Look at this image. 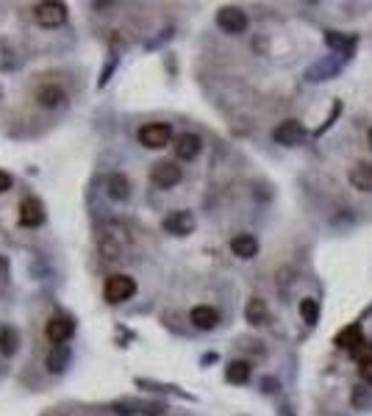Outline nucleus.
<instances>
[{"mask_svg": "<svg viewBox=\"0 0 372 416\" xmlns=\"http://www.w3.org/2000/svg\"><path fill=\"white\" fill-rule=\"evenodd\" d=\"M264 386H267V389H264V391H275V389H278V383H275V380H270V377H267V380H264Z\"/></svg>", "mask_w": 372, "mask_h": 416, "instance_id": "29", "label": "nucleus"}, {"mask_svg": "<svg viewBox=\"0 0 372 416\" xmlns=\"http://www.w3.org/2000/svg\"><path fill=\"white\" fill-rule=\"evenodd\" d=\"M108 194H111L114 200H128V197H131V184H128V178L120 175V172L108 175Z\"/></svg>", "mask_w": 372, "mask_h": 416, "instance_id": "21", "label": "nucleus"}, {"mask_svg": "<svg viewBox=\"0 0 372 416\" xmlns=\"http://www.w3.org/2000/svg\"><path fill=\"white\" fill-rule=\"evenodd\" d=\"M370 147H372V128H370Z\"/></svg>", "mask_w": 372, "mask_h": 416, "instance_id": "30", "label": "nucleus"}, {"mask_svg": "<svg viewBox=\"0 0 372 416\" xmlns=\"http://www.w3.org/2000/svg\"><path fill=\"white\" fill-rule=\"evenodd\" d=\"M359 377H361L364 386H372V358L359 361Z\"/></svg>", "mask_w": 372, "mask_h": 416, "instance_id": "26", "label": "nucleus"}, {"mask_svg": "<svg viewBox=\"0 0 372 416\" xmlns=\"http://www.w3.org/2000/svg\"><path fill=\"white\" fill-rule=\"evenodd\" d=\"M367 339H364V330H361V324L353 322L347 324V327H342L336 336H333V344L339 347V350H347V353H353L359 344H364Z\"/></svg>", "mask_w": 372, "mask_h": 416, "instance_id": "12", "label": "nucleus"}, {"mask_svg": "<svg viewBox=\"0 0 372 416\" xmlns=\"http://www.w3.org/2000/svg\"><path fill=\"white\" fill-rule=\"evenodd\" d=\"M326 45L336 53V56H345L350 58L356 53V45H359V37L356 34H342V31H326Z\"/></svg>", "mask_w": 372, "mask_h": 416, "instance_id": "11", "label": "nucleus"}, {"mask_svg": "<svg viewBox=\"0 0 372 416\" xmlns=\"http://www.w3.org/2000/svg\"><path fill=\"white\" fill-rule=\"evenodd\" d=\"M273 139L283 144V147H297L303 139H306V128H303V122H297V120H283L278 122L275 128H273Z\"/></svg>", "mask_w": 372, "mask_h": 416, "instance_id": "7", "label": "nucleus"}, {"mask_svg": "<svg viewBox=\"0 0 372 416\" xmlns=\"http://www.w3.org/2000/svg\"><path fill=\"white\" fill-rule=\"evenodd\" d=\"M181 178H184V172H181V167L175 161H159L150 170V181L159 189H173V186L181 184Z\"/></svg>", "mask_w": 372, "mask_h": 416, "instance_id": "5", "label": "nucleus"}, {"mask_svg": "<svg viewBox=\"0 0 372 416\" xmlns=\"http://www.w3.org/2000/svg\"><path fill=\"white\" fill-rule=\"evenodd\" d=\"M244 320L253 324V327L267 324V320H270V308H267V303H264L261 297H250L247 305H244Z\"/></svg>", "mask_w": 372, "mask_h": 416, "instance_id": "17", "label": "nucleus"}, {"mask_svg": "<svg viewBox=\"0 0 372 416\" xmlns=\"http://www.w3.org/2000/svg\"><path fill=\"white\" fill-rule=\"evenodd\" d=\"M170 139H173V128L167 122H147L140 131V141L150 150H159V147L170 144Z\"/></svg>", "mask_w": 372, "mask_h": 416, "instance_id": "6", "label": "nucleus"}, {"mask_svg": "<svg viewBox=\"0 0 372 416\" xmlns=\"http://www.w3.org/2000/svg\"><path fill=\"white\" fill-rule=\"evenodd\" d=\"M217 25H220V31L233 34V37L244 34L247 31V14L239 6H225V8L217 11Z\"/></svg>", "mask_w": 372, "mask_h": 416, "instance_id": "4", "label": "nucleus"}, {"mask_svg": "<svg viewBox=\"0 0 372 416\" xmlns=\"http://www.w3.org/2000/svg\"><path fill=\"white\" fill-rule=\"evenodd\" d=\"M8 189H11V175L0 170V194H3V191H8Z\"/></svg>", "mask_w": 372, "mask_h": 416, "instance_id": "28", "label": "nucleus"}, {"mask_svg": "<svg viewBox=\"0 0 372 416\" xmlns=\"http://www.w3.org/2000/svg\"><path fill=\"white\" fill-rule=\"evenodd\" d=\"M189 322L194 324L197 330H214V327L220 324V314H217V308H211V305H194V308L189 311Z\"/></svg>", "mask_w": 372, "mask_h": 416, "instance_id": "15", "label": "nucleus"}, {"mask_svg": "<svg viewBox=\"0 0 372 416\" xmlns=\"http://www.w3.org/2000/svg\"><path fill=\"white\" fill-rule=\"evenodd\" d=\"M161 225H164V231L173 233V236H189V233L194 231L197 220H194V214H192V211L178 208V211H170V214L161 220Z\"/></svg>", "mask_w": 372, "mask_h": 416, "instance_id": "8", "label": "nucleus"}, {"mask_svg": "<svg viewBox=\"0 0 372 416\" xmlns=\"http://www.w3.org/2000/svg\"><path fill=\"white\" fill-rule=\"evenodd\" d=\"M350 355H353V358H359V361H367V358H372V344H370V341L359 344V347H356Z\"/></svg>", "mask_w": 372, "mask_h": 416, "instance_id": "27", "label": "nucleus"}, {"mask_svg": "<svg viewBox=\"0 0 372 416\" xmlns=\"http://www.w3.org/2000/svg\"><path fill=\"white\" fill-rule=\"evenodd\" d=\"M70 361V350L64 344H58V353H50L47 355V370L50 372H61Z\"/></svg>", "mask_w": 372, "mask_h": 416, "instance_id": "24", "label": "nucleus"}, {"mask_svg": "<svg viewBox=\"0 0 372 416\" xmlns=\"http://www.w3.org/2000/svg\"><path fill=\"white\" fill-rule=\"evenodd\" d=\"M339 114H342V103H339V100H333V108H330V117H328L326 122H323V125H320V128H317V131H314V137H323V134H326L328 128H330V125H333V120H336V117H339Z\"/></svg>", "mask_w": 372, "mask_h": 416, "instance_id": "25", "label": "nucleus"}, {"mask_svg": "<svg viewBox=\"0 0 372 416\" xmlns=\"http://www.w3.org/2000/svg\"><path fill=\"white\" fill-rule=\"evenodd\" d=\"M231 253L236 258H256L259 256V239L253 233H236L231 239Z\"/></svg>", "mask_w": 372, "mask_h": 416, "instance_id": "14", "label": "nucleus"}, {"mask_svg": "<svg viewBox=\"0 0 372 416\" xmlns=\"http://www.w3.org/2000/svg\"><path fill=\"white\" fill-rule=\"evenodd\" d=\"M34 17H37V23L42 28H58L67 20V6L64 3H56V0H45V3H39L34 8Z\"/></svg>", "mask_w": 372, "mask_h": 416, "instance_id": "2", "label": "nucleus"}, {"mask_svg": "<svg viewBox=\"0 0 372 416\" xmlns=\"http://www.w3.org/2000/svg\"><path fill=\"white\" fill-rule=\"evenodd\" d=\"M17 347H20V336H17V330L8 327V324L0 327V353H3V355H14Z\"/></svg>", "mask_w": 372, "mask_h": 416, "instance_id": "22", "label": "nucleus"}, {"mask_svg": "<svg viewBox=\"0 0 372 416\" xmlns=\"http://www.w3.org/2000/svg\"><path fill=\"white\" fill-rule=\"evenodd\" d=\"M300 320L306 324L320 322V303H317L314 297H303V300H300Z\"/></svg>", "mask_w": 372, "mask_h": 416, "instance_id": "23", "label": "nucleus"}, {"mask_svg": "<svg viewBox=\"0 0 372 416\" xmlns=\"http://www.w3.org/2000/svg\"><path fill=\"white\" fill-rule=\"evenodd\" d=\"M75 333V322L70 317H50L45 324V336L58 347L64 341H70V336Z\"/></svg>", "mask_w": 372, "mask_h": 416, "instance_id": "10", "label": "nucleus"}, {"mask_svg": "<svg viewBox=\"0 0 372 416\" xmlns=\"http://www.w3.org/2000/svg\"><path fill=\"white\" fill-rule=\"evenodd\" d=\"M339 73H342V58H336V56H326V58L314 61V64L306 70V81H309V84H323V81L336 78Z\"/></svg>", "mask_w": 372, "mask_h": 416, "instance_id": "3", "label": "nucleus"}, {"mask_svg": "<svg viewBox=\"0 0 372 416\" xmlns=\"http://www.w3.org/2000/svg\"><path fill=\"white\" fill-rule=\"evenodd\" d=\"M37 100H39V106H45V108H58V106H64L67 94H64V89H61L58 84H45V87L37 89Z\"/></svg>", "mask_w": 372, "mask_h": 416, "instance_id": "18", "label": "nucleus"}, {"mask_svg": "<svg viewBox=\"0 0 372 416\" xmlns=\"http://www.w3.org/2000/svg\"><path fill=\"white\" fill-rule=\"evenodd\" d=\"M347 181L353 189H359V191H370L372 189V164L367 161H356L353 167H350V172H347Z\"/></svg>", "mask_w": 372, "mask_h": 416, "instance_id": "16", "label": "nucleus"}, {"mask_svg": "<svg viewBox=\"0 0 372 416\" xmlns=\"http://www.w3.org/2000/svg\"><path fill=\"white\" fill-rule=\"evenodd\" d=\"M200 147H203V141L197 134H181V137H175V144H173V150H175V158H181V161H192V158H197L200 156Z\"/></svg>", "mask_w": 372, "mask_h": 416, "instance_id": "13", "label": "nucleus"}, {"mask_svg": "<svg viewBox=\"0 0 372 416\" xmlns=\"http://www.w3.org/2000/svg\"><path fill=\"white\" fill-rule=\"evenodd\" d=\"M250 364L247 361H231L228 367H225V380L228 383H236V386H244L247 380H250Z\"/></svg>", "mask_w": 372, "mask_h": 416, "instance_id": "19", "label": "nucleus"}, {"mask_svg": "<svg viewBox=\"0 0 372 416\" xmlns=\"http://www.w3.org/2000/svg\"><path fill=\"white\" fill-rule=\"evenodd\" d=\"M45 222V206L39 197H25L20 203V225L23 228H39Z\"/></svg>", "mask_w": 372, "mask_h": 416, "instance_id": "9", "label": "nucleus"}, {"mask_svg": "<svg viewBox=\"0 0 372 416\" xmlns=\"http://www.w3.org/2000/svg\"><path fill=\"white\" fill-rule=\"evenodd\" d=\"M137 294V283H134V277L128 275H111L106 280V289H103V297L111 303V305H117V303H125V300H131Z\"/></svg>", "mask_w": 372, "mask_h": 416, "instance_id": "1", "label": "nucleus"}, {"mask_svg": "<svg viewBox=\"0 0 372 416\" xmlns=\"http://www.w3.org/2000/svg\"><path fill=\"white\" fill-rule=\"evenodd\" d=\"M350 405L356 408V411H370L372 408V386H353V391H350Z\"/></svg>", "mask_w": 372, "mask_h": 416, "instance_id": "20", "label": "nucleus"}]
</instances>
